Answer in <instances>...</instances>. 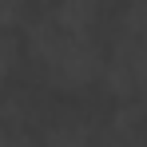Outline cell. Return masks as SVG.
<instances>
[{"label":"cell","mask_w":147,"mask_h":147,"mask_svg":"<svg viewBox=\"0 0 147 147\" xmlns=\"http://www.w3.org/2000/svg\"><path fill=\"white\" fill-rule=\"evenodd\" d=\"M44 139L48 143H60V147H84L96 139V127L84 119H68V123H52L48 131H44Z\"/></svg>","instance_id":"1"},{"label":"cell","mask_w":147,"mask_h":147,"mask_svg":"<svg viewBox=\"0 0 147 147\" xmlns=\"http://www.w3.org/2000/svg\"><path fill=\"white\" fill-rule=\"evenodd\" d=\"M20 40L12 36V28H0V88L12 80V72H16V64H20Z\"/></svg>","instance_id":"2"}]
</instances>
